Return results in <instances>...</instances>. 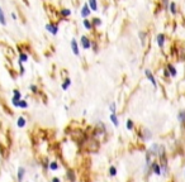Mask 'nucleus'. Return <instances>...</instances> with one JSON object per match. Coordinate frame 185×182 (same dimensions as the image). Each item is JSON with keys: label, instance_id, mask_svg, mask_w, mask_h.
<instances>
[{"label": "nucleus", "instance_id": "nucleus-1", "mask_svg": "<svg viewBox=\"0 0 185 182\" xmlns=\"http://www.w3.org/2000/svg\"><path fill=\"white\" fill-rule=\"evenodd\" d=\"M79 44H80V47L82 48V49H85V51H89V49H91V39L88 37V36H81L80 37V40H79Z\"/></svg>", "mask_w": 185, "mask_h": 182}, {"label": "nucleus", "instance_id": "nucleus-2", "mask_svg": "<svg viewBox=\"0 0 185 182\" xmlns=\"http://www.w3.org/2000/svg\"><path fill=\"white\" fill-rule=\"evenodd\" d=\"M45 28H46V30L48 32V33H50V34H52V36H57V34H58V30H60V27H58V24H56V23H52V22L47 23Z\"/></svg>", "mask_w": 185, "mask_h": 182}, {"label": "nucleus", "instance_id": "nucleus-3", "mask_svg": "<svg viewBox=\"0 0 185 182\" xmlns=\"http://www.w3.org/2000/svg\"><path fill=\"white\" fill-rule=\"evenodd\" d=\"M70 46H71V51L75 56H80V44H79V40H76L75 38L71 39L70 42Z\"/></svg>", "mask_w": 185, "mask_h": 182}, {"label": "nucleus", "instance_id": "nucleus-4", "mask_svg": "<svg viewBox=\"0 0 185 182\" xmlns=\"http://www.w3.org/2000/svg\"><path fill=\"white\" fill-rule=\"evenodd\" d=\"M90 14H91V9L89 8L88 3H86V4H84V5L81 6V9H80V15H81L82 19H86V18L90 17Z\"/></svg>", "mask_w": 185, "mask_h": 182}, {"label": "nucleus", "instance_id": "nucleus-5", "mask_svg": "<svg viewBox=\"0 0 185 182\" xmlns=\"http://www.w3.org/2000/svg\"><path fill=\"white\" fill-rule=\"evenodd\" d=\"M165 42H166V36H165L164 33H159V34L156 36V43H157V46H159L160 49L164 48Z\"/></svg>", "mask_w": 185, "mask_h": 182}, {"label": "nucleus", "instance_id": "nucleus-6", "mask_svg": "<svg viewBox=\"0 0 185 182\" xmlns=\"http://www.w3.org/2000/svg\"><path fill=\"white\" fill-rule=\"evenodd\" d=\"M145 75H146L147 80L152 83L154 89H157V81H156V79H155V76H154V73H152L150 70H146V71H145Z\"/></svg>", "mask_w": 185, "mask_h": 182}, {"label": "nucleus", "instance_id": "nucleus-7", "mask_svg": "<svg viewBox=\"0 0 185 182\" xmlns=\"http://www.w3.org/2000/svg\"><path fill=\"white\" fill-rule=\"evenodd\" d=\"M13 92H14V95H13V98H12V104L15 106V108H18V102L22 99V94H20L19 90H14Z\"/></svg>", "mask_w": 185, "mask_h": 182}, {"label": "nucleus", "instance_id": "nucleus-8", "mask_svg": "<svg viewBox=\"0 0 185 182\" xmlns=\"http://www.w3.org/2000/svg\"><path fill=\"white\" fill-rule=\"evenodd\" d=\"M166 70H167L169 73H170V77H176V76H178L176 67L174 66L172 63H167V65H166Z\"/></svg>", "mask_w": 185, "mask_h": 182}, {"label": "nucleus", "instance_id": "nucleus-9", "mask_svg": "<svg viewBox=\"0 0 185 182\" xmlns=\"http://www.w3.org/2000/svg\"><path fill=\"white\" fill-rule=\"evenodd\" d=\"M167 12H169L171 15H174V17L178 14V5H176L175 1H170V5H169V10H167Z\"/></svg>", "mask_w": 185, "mask_h": 182}, {"label": "nucleus", "instance_id": "nucleus-10", "mask_svg": "<svg viewBox=\"0 0 185 182\" xmlns=\"http://www.w3.org/2000/svg\"><path fill=\"white\" fill-rule=\"evenodd\" d=\"M88 5L91 9V12H98L99 9V4H98V0H88Z\"/></svg>", "mask_w": 185, "mask_h": 182}, {"label": "nucleus", "instance_id": "nucleus-11", "mask_svg": "<svg viewBox=\"0 0 185 182\" xmlns=\"http://www.w3.org/2000/svg\"><path fill=\"white\" fill-rule=\"evenodd\" d=\"M82 27L86 29V30H91L94 27H93V23H91V20L90 19H82Z\"/></svg>", "mask_w": 185, "mask_h": 182}, {"label": "nucleus", "instance_id": "nucleus-12", "mask_svg": "<svg viewBox=\"0 0 185 182\" xmlns=\"http://www.w3.org/2000/svg\"><path fill=\"white\" fill-rule=\"evenodd\" d=\"M71 10L69 9V8H62L61 10H60V15L62 17V18H69L70 15H71Z\"/></svg>", "mask_w": 185, "mask_h": 182}, {"label": "nucleus", "instance_id": "nucleus-13", "mask_svg": "<svg viewBox=\"0 0 185 182\" xmlns=\"http://www.w3.org/2000/svg\"><path fill=\"white\" fill-rule=\"evenodd\" d=\"M6 17H5V13H4V10L3 8L0 6V24L1 25H6Z\"/></svg>", "mask_w": 185, "mask_h": 182}, {"label": "nucleus", "instance_id": "nucleus-14", "mask_svg": "<svg viewBox=\"0 0 185 182\" xmlns=\"http://www.w3.org/2000/svg\"><path fill=\"white\" fill-rule=\"evenodd\" d=\"M91 20V23H93V27H95V28H99V27H102V24H103V20L100 19V18H93V19H90Z\"/></svg>", "mask_w": 185, "mask_h": 182}, {"label": "nucleus", "instance_id": "nucleus-15", "mask_svg": "<svg viewBox=\"0 0 185 182\" xmlns=\"http://www.w3.org/2000/svg\"><path fill=\"white\" fill-rule=\"evenodd\" d=\"M28 58H29V56H28V53H26V52H20L19 53V62H22V63H24V62H27L28 61Z\"/></svg>", "mask_w": 185, "mask_h": 182}, {"label": "nucleus", "instance_id": "nucleus-16", "mask_svg": "<svg viewBox=\"0 0 185 182\" xmlns=\"http://www.w3.org/2000/svg\"><path fill=\"white\" fill-rule=\"evenodd\" d=\"M26 124H27L26 118H23V116H19V118H18V121H17V125H18L19 128H24V126H26Z\"/></svg>", "mask_w": 185, "mask_h": 182}, {"label": "nucleus", "instance_id": "nucleus-17", "mask_svg": "<svg viewBox=\"0 0 185 182\" xmlns=\"http://www.w3.org/2000/svg\"><path fill=\"white\" fill-rule=\"evenodd\" d=\"M72 83V81L70 80V79H66V80H65L63 82H62V85H61V87H62V90H65V91H66L69 87H70V85Z\"/></svg>", "mask_w": 185, "mask_h": 182}, {"label": "nucleus", "instance_id": "nucleus-18", "mask_svg": "<svg viewBox=\"0 0 185 182\" xmlns=\"http://www.w3.org/2000/svg\"><path fill=\"white\" fill-rule=\"evenodd\" d=\"M110 121L114 124V126H118V125H119V120H118L117 113H113V114H110Z\"/></svg>", "mask_w": 185, "mask_h": 182}, {"label": "nucleus", "instance_id": "nucleus-19", "mask_svg": "<svg viewBox=\"0 0 185 182\" xmlns=\"http://www.w3.org/2000/svg\"><path fill=\"white\" fill-rule=\"evenodd\" d=\"M138 37L141 39V46H145V42H146V33H143V32H139L138 33Z\"/></svg>", "mask_w": 185, "mask_h": 182}, {"label": "nucleus", "instance_id": "nucleus-20", "mask_svg": "<svg viewBox=\"0 0 185 182\" xmlns=\"http://www.w3.org/2000/svg\"><path fill=\"white\" fill-rule=\"evenodd\" d=\"M18 108H20V109H27L28 108V102L26 101V100H19V102H18Z\"/></svg>", "mask_w": 185, "mask_h": 182}, {"label": "nucleus", "instance_id": "nucleus-21", "mask_svg": "<svg viewBox=\"0 0 185 182\" xmlns=\"http://www.w3.org/2000/svg\"><path fill=\"white\" fill-rule=\"evenodd\" d=\"M91 49H93L95 53H98V52H99V44H98V42H95V40H91Z\"/></svg>", "mask_w": 185, "mask_h": 182}, {"label": "nucleus", "instance_id": "nucleus-22", "mask_svg": "<svg viewBox=\"0 0 185 182\" xmlns=\"http://www.w3.org/2000/svg\"><path fill=\"white\" fill-rule=\"evenodd\" d=\"M178 120L180 123H185V111H179L178 114Z\"/></svg>", "mask_w": 185, "mask_h": 182}, {"label": "nucleus", "instance_id": "nucleus-23", "mask_svg": "<svg viewBox=\"0 0 185 182\" xmlns=\"http://www.w3.org/2000/svg\"><path fill=\"white\" fill-rule=\"evenodd\" d=\"M23 177H24V169L20 167V168L18 169V181H19V182H22V180H23Z\"/></svg>", "mask_w": 185, "mask_h": 182}, {"label": "nucleus", "instance_id": "nucleus-24", "mask_svg": "<svg viewBox=\"0 0 185 182\" xmlns=\"http://www.w3.org/2000/svg\"><path fill=\"white\" fill-rule=\"evenodd\" d=\"M126 126H127V129H128V130H133V126H134V125H133V121L131 120V119H128V120H127Z\"/></svg>", "mask_w": 185, "mask_h": 182}, {"label": "nucleus", "instance_id": "nucleus-25", "mask_svg": "<svg viewBox=\"0 0 185 182\" xmlns=\"http://www.w3.org/2000/svg\"><path fill=\"white\" fill-rule=\"evenodd\" d=\"M169 5H170V0H162V9L164 10H169Z\"/></svg>", "mask_w": 185, "mask_h": 182}, {"label": "nucleus", "instance_id": "nucleus-26", "mask_svg": "<svg viewBox=\"0 0 185 182\" xmlns=\"http://www.w3.org/2000/svg\"><path fill=\"white\" fill-rule=\"evenodd\" d=\"M154 168H155V173H156V175H161V168H160V166H159L157 163L154 164Z\"/></svg>", "mask_w": 185, "mask_h": 182}, {"label": "nucleus", "instance_id": "nucleus-27", "mask_svg": "<svg viewBox=\"0 0 185 182\" xmlns=\"http://www.w3.org/2000/svg\"><path fill=\"white\" fill-rule=\"evenodd\" d=\"M57 168H58V166H57L56 162H51V163H50V169H53V171H55V169H57Z\"/></svg>", "mask_w": 185, "mask_h": 182}, {"label": "nucleus", "instance_id": "nucleus-28", "mask_svg": "<svg viewBox=\"0 0 185 182\" xmlns=\"http://www.w3.org/2000/svg\"><path fill=\"white\" fill-rule=\"evenodd\" d=\"M109 110H110V114L115 113V102H112V104L109 105Z\"/></svg>", "mask_w": 185, "mask_h": 182}, {"label": "nucleus", "instance_id": "nucleus-29", "mask_svg": "<svg viewBox=\"0 0 185 182\" xmlns=\"http://www.w3.org/2000/svg\"><path fill=\"white\" fill-rule=\"evenodd\" d=\"M67 176H69V178H70V181H71V182H74V181H75V176H74V173L71 172V171H69V172H67Z\"/></svg>", "mask_w": 185, "mask_h": 182}, {"label": "nucleus", "instance_id": "nucleus-30", "mask_svg": "<svg viewBox=\"0 0 185 182\" xmlns=\"http://www.w3.org/2000/svg\"><path fill=\"white\" fill-rule=\"evenodd\" d=\"M29 90H30L32 92H38V89H37L36 85H30V86H29Z\"/></svg>", "mask_w": 185, "mask_h": 182}, {"label": "nucleus", "instance_id": "nucleus-31", "mask_svg": "<svg viewBox=\"0 0 185 182\" xmlns=\"http://www.w3.org/2000/svg\"><path fill=\"white\" fill-rule=\"evenodd\" d=\"M109 172H110V176H115V175H117V169H115V167H110Z\"/></svg>", "mask_w": 185, "mask_h": 182}, {"label": "nucleus", "instance_id": "nucleus-32", "mask_svg": "<svg viewBox=\"0 0 185 182\" xmlns=\"http://www.w3.org/2000/svg\"><path fill=\"white\" fill-rule=\"evenodd\" d=\"M12 18H13V20H17V19H18V15H17V13H14V12H13V13H12Z\"/></svg>", "mask_w": 185, "mask_h": 182}, {"label": "nucleus", "instance_id": "nucleus-33", "mask_svg": "<svg viewBox=\"0 0 185 182\" xmlns=\"http://www.w3.org/2000/svg\"><path fill=\"white\" fill-rule=\"evenodd\" d=\"M164 75H165V76H166V77H170V73H169V71H167L166 68L164 70Z\"/></svg>", "mask_w": 185, "mask_h": 182}, {"label": "nucleus", "instance_id": "nucleus-34", "mask_svg": "<svg viewBox=\"0 0 185 182\" xmlns=\"http://www.w3.org/2000/svg\"><path fill=\"white\" fill-rule=\"evenodd\" d=\"M52 182H60V180H58V178H56V177H55V178H53V180H52Z\"/></svg>", "mask_w": 185, "mask_h": 182}]
</instances>
